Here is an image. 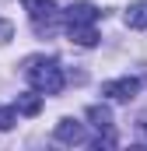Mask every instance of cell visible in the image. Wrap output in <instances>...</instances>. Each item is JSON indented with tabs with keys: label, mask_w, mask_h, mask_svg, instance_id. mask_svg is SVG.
I'll return each mask as SVG.
<instances>
[{
	"label": "cell",
	"mask_w": 147,
	"mask_h": 151,
	"mask_svg": "<svg viewBox=\"0 0 147 151\" xmlns=\"http://www.w3.org/2000/svg\"><path fill=\"white\" fill-rule=\"evenodd\" d=\"M126 25L130 28H147V0H137V4H130V11H126Z\"/></svg>",
	"instance_id": "8992f818"
},
{
	"label": "cell",
	"mask_w": 147,
	"mask_h": 151,
	"mask_svg": "<svg viewBox=\"0 0 147 151\" xmlns=\"http://www.w3.org/2000/svg\"><path fill=\"white\" fill-rule=\"evenodd\" d=\"M21 7L32 14V21H49L53 14H56V0H21Z\"/></svg>",
	"instance_id": "5b68a950"
},
{
	"label": "cell",
	"mask_w": 147,
	"mask_h": 151,
	"mask_svg": "<svg viewBox=\"0 0 147 151\" xmlns=\"http://www.w3.org/2000/svg\"><path fill=\"white\" fill-rule=\"evenodd\" d=\"M56 141H63V144H84V127L77 119H70V116H63L56 123Z\"/></svg>",
	"instance_id": "277c9868"
},
{
	"label": "cell",
	"mask_w": 147,
	"mask_h": 151,
	"mask_svg": "<svg viewBox=\"0 0 147 151\" xmlns=\"http://www.w3.org/2000/svg\"><path fill=\"white\" fill-rule=\"evenodd\" d=\"M11 127H14V109L0 106V130H11Z\"/></svg>",
	"instance_id": "30bf717a"
},
{
	"label": "cell",
	"mask_w": 147,
	"mask_h": 151,
	"mask_svg": "<svg viewBox=\"0 0 147 151\" xmlns=\"http://www.w3.org/2000/svg\"><path fill=\"white\" fill-rule=\"evenodd\" d=\"M137 88H140L137 77H119V81H105L102 84V95L105 99H116V102H126V99L137 95Z\"/></svg>",
	"instance_id": "7a4b0ae2"
},
{
	"label": "cell",
	"mask_w": 147,
	"mask_h": 151,
	"mask_svg": "<svg viewBox=\"0 0 147 151\" xmlns=\"http://www.w3.org/2000/svg\"><path fill=\"white\" fill-rule=\"evenodd\" d=\"M88 119H91L98 130H112V113L105 106H91V109H88Z\"/></svg>",
	"instance_id": "9c48e42d"
},
{
	"label": "cell",
	"mask_w": 147,
	"mask_h": 151,
	"mask_svg": "<svg viewBox=\"0 0 147 151\" xmlns=\"http://www.w3.org/2000/svg\"><path fill=\"white\" fill-rule=\"evenodd\" d=\"M25 77L42 95H60L63 91V67L53 56H28L25 60Z\"/></svg>",
	"instance_id": "6da1fadb"
},
{
	"label": "cell",
	"mask_w": 147,
	"mask_h": 151,
	"mask_svg": "<svg viewBox=\"0 0 147 151\" xmlns=\"http://www.w3.org/2000/svg\"><path fill=\"white\" fill-rule=\"evenodd\" d=\"M11 35H14V25L0 18V42H7V39H11Z\"/></svg>",
	"instance_id": "8fae6325"
},
{
	"label": "cell",
	"mask_w": 147,
	"mask_h": 151,
	"mask_svg": "<svg viewBox=\"0 0 147 151\" xmlns=\"http://www.w3.org/2000/svg\"><path fill=\"white\" fill-rule=\"evenodd\" d=\"M98 18H102V11L95 4H88V0H77V4L67 7V28L70 25H95Z\"/></svg>",
	"instance_id": "3957f363"
},
{
	"label": "cell",
	"mask_w": 147,
	"mask_h": 151,
	"mask_svg": "<svg viewBox=\"0 0 147 151\" xmlns=\"http://www.w3.org/2000/svg\"><path fill=\"white\" fill-rule=\"evenodd\" d=\"M67 32H70V39L77 42V46H95V42H98V32H95V25H70Z\"/></svg>",
	"instance_id": "52a82bcc"
},
{
	"label": "cell",
	"mask_w": 147,
	"mask_h": 151,
	"mask_svg": "<svg viewBox=\"0 0 147 151\" xmlns=\"http://www.w3.org/2000/svg\"><path fill=\"white\" fill-rule=\"evenodd\" d=\"M21 116H35L42 109V95H18V106H14Z\"/></svg>",
	"instance_id": "ba28073f"
}]
</instances>
